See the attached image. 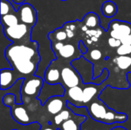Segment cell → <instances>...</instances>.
Returning a JSON list of instances; mask_svg holds the SVG:
<instances>
[{
    "label": "cell",
    "mask_w": 131,
    "mask_h": 130,
    "mask_svg": "<svg viewBox=\"0 0 131 130\" xmlns=\"http://www.w3.org/2000/svg\"><path fill=\"white\" fill-rule=\"evenodd\" d=\"M45 80L36 75L25 77L23 80L21 94L23 103H28L31 99H38L44 86Z\"/></svg>",
    "instance_id": "3957f363"
},
{
    "label": "cell",
    "mask_w": 131,
    "mask_h": 130,
    "mask_svg": "<svg viewBox=\"0 0 131 130\" xmlns=\"http://www.w3.org/2000/svg\"><path fill=\"white\" fill-rule=\"evenodd\" d=\"M90 116L95 121L105 124H114L125 123L128 116L124 113H119L109 108L98 97L93 100L87 107Z\"/></svg>",
    "instance_id": "7a4b0ae2"
},
{
    "label": "cell",
    "mask_w": 131,
    "mask_h": 130,
    "mask_svg": "<svg viewBox=\"0 0 131 130\" xmlns=\"http://www.w3.org/2000/svg\"><path fill=\"white\" fill-rule=\"evenodd\" d=\"M82 80L79 73L71 67H65L61 70V84L65 89L79 86Z\"/></svg>",
    "instance_id": "52a82bcc"
},
{
    "label": "cell",
    "mask_w": 131,
    "mask_h": 130,
    "mask_svg": "<svg viewBox=\"0 0 131 130\" xmlns=\"http://www.w3.org/2000/svg\"><path fill=\"white\" fill-rule=\"evenodd\" d=\"M64 97L72 105L77 107H82L84 100V91L83 88L80 85L66 89Z\"/></svg>",
    "instance_id": "7c38bea8"
},
{
    "label": "cell",
    "mask_w": 131,
    "mask_h": 130,
    "mask_svg": "<svg viewBox=\"0 0 131 130\" xmlns=\"http://www.w3.org/2000/svg\"><path fill=\"white\" fill-rule=\"evenodd\" d=\"M17 15L19 21L31 27H34L37 23V11L35 8L28 3L20 5L17 11Z\"/></svg>",
    "instance_id": "5b68a950"
},
{
    "label": "cell",
    "mask_w": 131,
    "mask_h": 130,
    "mask_svg": "<svg viewBox=\"0 0 131 130\" xmlns=\"http://www.w3.org/2000/svg\"><path fill=\"white\" fill-rule=\"evenodd\" d=\"M12 130H18V129H12Z\"/></svg>",
    "instance_id": "e575fe53"
},
{
    "label": "cell",
    "mask_w": 131,
    "mask_h": 130,
    "mask_svg": "<svg viewBox=\"0 0 131 130\" xmlns=\"http://www.w3.org/2000/svg\"><path fill=\"white\" fill-rule=\"evenodd\" d=\"M16 11L14 9L13 5L10 3L8 0H1V16L11 14V13H15Z\"/></svg>",
    "instance_id": "603a6c76"
},
{
    "label": "cell",
    "mask_w": 131,
    "mask_h": 130,
    "mask_svg": "<svg viewBox=\"0 0 131 130\" xmlns=\"http://www.w3.org/2000/svg\"><path fill=\"white\" fill-rule=\"evenodd\" d=\"M67 101L64 96H55L49 98L44 107L50 114L55 116L67 107Z\"/></svg>",
    "instance_id": "30bf717a"
},
{
    "label": "cell",
    "mask_w": 131,
    "mask_h": 130,
    "mask_svg": "<svg viewBox=\"0 0 131 130\" xmlns=\"http://www.w3.org/2000/svg\"><path fill=\"white\" fill-rule=\"evenodd\" d=\"M48 37L50 38H54V39L52 40L53 41H60V42L65 41L68 39V34H67V31H65V29L64 28V27L62 28H60L56 29L52 33L49 34Z\"/></svg>",
    "instance_id": "44dd1931"
},
{
    "label": "cell",
    "mask_w": 131,
    "mask_h": 130,
    "mask_svg": "<svg viewBox=\"0 0 131 130\" xmlns=\"http://www.w3.org/2000/svg\"><path fill=\"white\" fill-rule=\"evenodd\" d=\"M117 5L112 1H106L103 3L101 11L107 18H112L117 13Z\"/></svg>",
    "instance_id": "ac0fdd59"
},
{
    "label": "cell",
    "mask_w": 131,
    "mask_h": 130,
    "mask_svg": "<svg viewBox=\"0 0 131 130\" xmlns=\"http://www.w3.org/2000/svg\"><path fill=\"white\" fill-rule=\"evenodd\" d=\"M84 26L89 28H96L101 25L100 17L94 12L87 14L83 20Z\"/></svg>",
    "instance_id": "2e32d148"
},
{
    "label": "cell",
    "mask_w": 131,
    "mask_h": 130,
    "mask_svg": "<svg viewBox=\"0 0 131 130\" xmlns=\"http://www.w3.org/2000/svg\"><path fill=\"white\" fill-rule=\"evenodd\" d=\"M121 42H122V44H131V34L127 38L122 40Z\"/></svg>",
    "instance_id": "4dcf8cb0"
},
{
    "label": "cell",
    "mask_w": 131,
    "mask_h": 130,
    "mask_svg": "<svg viewBox=\"0 0 131 130\" xmlns=\"http://www.w3.org/2000/svg\"><path fill=\"white\" fill-rule=\"evenodd\" d=\"M117 53L118 55H129L131 54V44H122L117 49Z\"/></svg>",
    "instance_id": "484cf974"
},
{
    "label": "cell",
    "mask_w": 131,
    "mask_h": 130,
    "mask_svg": "<svg viewBox=\"0 0 131 130\" xmlns=\"http://www.w3.org/2000/svg\"><path fill=\"white\" fill-rule=\"evenodd\" d=\"M19 19L17 15V11L15 13L8 14L3 16H1V23L3 27H9L18 24Z\"/></svg>",
    "instance_id": "ffe728a7"
},
{
    "label": "cell",
    "mask_w": 131,
    "mask_h": 130,
    "mask_svg": "<svg viewBox=\"0 0 131 130\" xmlns=\"http://www.w3.org/2000/svg\"><path fill=\"white\" fill-rule=\"evenodd\" d=\"M90 56H91L92 60L98 61V60H100L102 57V52L100 50H98V49H94V50L91 51Z\"/></svg>",
    "instance_id": "83f0119b"
},
{
    "label": "cell",
    "mask_w": 131,
    "mask_h": 130,
    "mask_svg": "<svg viewBox=\"0 0 131 130\" xmlns=\"http://www.w3.org/2000/svg\"><path fill=\"white\" fill-rule=\"evenodd\" d=\"M61 1H68V0H61Z\"/></svg>",
    "instance_id": "836d02e7"
},
{
    "label": "cell",
    "mask_w": 131,
    "mask_h": 130,
    "mask_svg": "<svg viewBox=\"0 0 131 130\" xmlns=\"http://www.w3.org/2000/svg\"><path fill=\"white\" fill-rule=\"evenodd\" d=\"M64 28L67 31L68 38H71L74 35V32L77 29V25L74 22H68V23L64 24Z\"/></svg>",
    "instance_id": "d4e9b609"
},
{
    "label": "cell",
    "mask_w": 131,
    "mask_h": 130,
    "mask_svg": "<svg viewBox=\"0 0 131 130\" xmlns=\"http://www.w3.org/2000/svg\"><path fill=\"white\" fill-rule=\"evenodd\" d=\"M76 52L75 47L71 44H63L60 50L58 51L59 56H61L64 59H69L74 57Z\"/></svg>",
    "instance_id": "d6986e66"
},
{
    "label": "cell",
    "mask_w": 131,
    "mask_h": 130,
    "mask_svg": "<svg viewBox=\"0 0 131 130\" xmlns=\"http://www.w3.org/2000/svg\"><path fill=\"white\" fill-rule=\"evenodd\" d=\"M22 78L21 75L13 69H1V90L10 89Z\"/></svg>",
    "instance_id": "9c48e42d"
},
{
    "label": "cell",
    "mask_w": 131,
    "mask_h": 130,
    "mask_svg": "<svg viewBox=\"0 0 131 130\" xmlns=\"http://www.w3.org/2000/svg\"><path fill=\"white\" fill-rule=\"evenodd\" d=\"M2 103L6 107H10L16 103V96L12 93H8L2 97Z\"/></svg>",
    "instance_id": "cb8c5ba5"
},
{
    "label": "cell",
    "mask_w": 131,
    "mask_h": 130,
    "mask_svg": "<svg viewBox=\"0 0 131 130\" xmlns=\"http://www.w3.org/2000/svg\"><path fill=\"white\" fill-rule=\"evenodd\" d=\"M11 114L13 119L21 125H29L32 123L27 110L22 104L14 103L10 107Z\"/></svg>",
    "instance_id": "8fae6325"
},
{
    "label": "cell",
    "mask_w": 131,
    "mask_h": 130,
    "mask_svg": "<svg viewBox=\"0 0 131 130\" xmlns=\"http://www.w3.org/2000/svg\"><path fill=\"white\" fill-rule=\"evenodd\" d=\"M5 55L12 69L23 78L35 75L38 70L40 56L36 41L25 44L13 43L8 46Z\"/></svg>",
    "instance_id": "6da1fadb"
},
{
    "label": "cell",
    "mask_w": 131,
    "mask_h": 130,
    "mask_svg": "<svg viewBox=\"0 0 131 130\" xmlns=\"http://www.w3.org/2000/svg\"><path fill=\"white\" fill-rule=\"evenodd\" d=\"M108 31L111 37L122 41L131 34V25L125 21H114L110 24Z\"/></svg>",
    "instance_id": "ba28073f"
},
{
    "label": "cell",
    "mask_w": 131,
    "mask_h": 130,
    "mask_svg": "<svg viewBox=\"0 0 131 130\" xmlns=\"http://www.w3.org/2000/svg\"><path fill=\"white\" fill-rule=\"evenodd\" d=\"M111 130H127L126 128L122 127V126H117V127H114Z\"/></svg>",
    "instance_id": "d6a6232c"
},
{
    "label": "cell",
    "mask_w": 131,
    "mask_h": 130,
    "mask_svg": "<svg viewBox=\"0 0 131 130\" xmlns=\"http://www.w3.org/2000/svg\"><path fill=\"white\" fill-rule=\"evenodd\" d=\"M84 91V100L82 107H87L93 100L98 97L99 87L96 84H86V86L83 88Z\"/></svg>",
    "instance_id": "5bb4252c"
},
{
    "label": "cell",
    "mask_w": 131,
    "mask_h": 130,
    "mask_svg": "<svg viewBox=\"0 0 131 130\" xmlns=\"http://www.w3.org/2000/svg\"><path fill=\"white\" fill-rule=\"evenodd\" d=\"M115 63L120 69L126 70L131 66V57L127 55H120L115 58Z\"/></svg>",
    "instance_id": "7402d4cb"
},
{
    "label": "cell",
    "mask_w": 131,
    "mask_h": 130,
    "mask_svg": "<svg viewBox=\"0 0 131 130\" xmlns=\"http://www.w3.org/2000/svg\"><path fill=\"white\" fill-rule=\"evenodd\" d=\"M87 120V116L75 114L70 119L61 123L58 129L59 130H81V125Z\"/></svg>",
    "instance_id": "4fadbf2b"
},
{
    "label": "cell",
    "mask_w": 131,
    "mask_h": 130,
    "mask_svg": "<svg viewBox=\"0 0 131 130\" xmlns=\"http://www.w3.org/2000/svg\"><path fill=\"white\" fill-rule=\"evenodd\" d=\"M32 28L21 22L12 26L3 27L5 37L13 43L19 44H25L31 41Z\"/></svg>",
    "instance_id": "277c9868"
},
{
    "label": "cell",
    "mask_w": 131,
    "mask_h": 130,
    "mask_svg": "<svg viewBox=\"0 0 131 130\" xmlns=\"http://www.w3.org/2000/svg\"><path fill=\"white\" fill-rule=\"evenodd\" d=\"M79 48H80V50H81V51L82 54H85V53L88 52V48H86L85 44H84L81 41L79 44Z\"/></svg>",
    "instance_id": "f1b7e54d"
},
{
    "label": "cell",
    "mask_w": 131,
    "mask_h": 130,
    "mask_svg": "<svg viewBox=\"0 0 131 130\" xmlns=\"http://www.w3.org/2000/svg\"><path fill=\"white\" fill-rule=\"evenodd\" d=\"M15 4H17V5H21V4H23L24 2H25V0H12Z\"/></svg>",
    "instance_id": "1f68e13d"
},
{
    "label": "cell",
    "mask_w": 131,
    "mask_h": 130,
    "mask_svg": "<svg viewBox=\"0 0 131 130\" xmlns=\"http://www.w3.org/2000/svg\"><path fill=\"white\" fill-rule=\"evenodd\" d=\"M44 80L49 84H61V71L57 67L50 66L45 73Z\"/></svg>",
    "instance_id": "9a60e30c"
},
{
    "label": "cell",
    "mask_w": 131,
    "mask_h": 130,
    "mask_svg": "<svg viewBox=\"0 0 131 130\" xmlns=\"http://www.w3.org/2000/svg\"><path fill=\"white\" fill-rule=\"evenodd\" d=\"M74 115V111L70 108L68 107V106L64 109L62 110L59 113H58L57 115H55L54 116V123L57 126V127L61 123H63L64 121L70 119L71 116H73Z\"/></svg>",
    "instance_id": "e0dca14e"
},
{
    "label": "cell",
    "mask_w": 131,
    "mask_h": 130,
    "mask_svg": "<svg viewBox=\"0 0 131 130\" xmlns=\"http://www.w3.org/2000/svg\"><path fill=\"white\" fill-rule=\"evenodd\" d=\"M108 44L111 48H119L122 44V42L120 39L111 37L108 38Z\"/></svg>",
    "instance_id": "4316f807"
},
{
    "label": "cell",
    "mask_w": 131,
    "mask_h": 130,
    "mask_svg": "<svg viewBox=\"0 0 131 130\" xmlns=\"http://www.w3.org/2000/svg\"><path fill=\"white\" fill-rule=\"evenodd\" d=\"M66 89L62 85V84H49L48 87H46V84L45 82L44 86L41 89V93L38 96V99L40 100L41 105H45L46 101L53 97L55 96H64Z\"/></svg>",
    "instance_id": "8992f818"
},
{
    "label": "cell",
    "mask_w": 131,
    "mask_h": 130,
    "mask_svg": "<svg viewBox=\"0 0 131 130\" xmlns=\"http://www.w3.org/2000/svg\"><path fill=\"white\" fill-rule=\"evenodd\" d=\"M40 130H58V127L54 128L52 126H41Z\"/></svg>",
    "instance_id": "f546056e"
}]
</instances>
